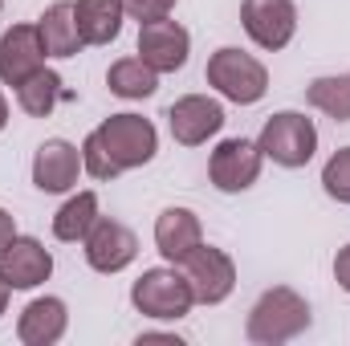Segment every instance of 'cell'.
<instances>
[{
	"label": "cell",
	"mask_w": 350,
	"mask_h": 346,
	"mask_svg": "<svg viewBox=\"0 0 350 346\" xmlns=\"http://www.w3.org/2000/svg\"><path fill=\"white\" fill-rule=\"evenodd\" d=\"M0 8H4V0H0Z\"/></svg>",
	"instance_id": "f1b7e54d"
},
{
	"label": "cell",
	"mask_w": 350,
	"mask_h": 346,
	"mask_svg": "<svg viewBox=\"0 0 350 346\" xmlns=\"http://www.w3.org/2000/svg\"><path fill=\"white\" fill-rule=\"evenodd\" d=\"M310 106L322 110L334 122H350V70L347 74H330V78H314L306 90Z\"/></svg>",
	"instance_id": "7402d4cb"
},
{
	"label": "cell",
	"mask_w": 350,
	"mask_h": 346,
	"mask_svg": "<svg viewBox=\"0 0 350 346\" xmlns=\"http://www.w3.org/2000/svg\"><path fill=\"white\" fill-rule=\"evenodd\" d=\"M53 273V253L37 237H12L8 249L0 253V277L8 289H37Z\"/></svg>",
	"instance_id": "4fadbf2b"
},
{
	"label": "cell",
	"mask_w": 350,
	"mask_h": 346,
	"mask_svg": "<svg viewBox=\"0 0 350 346\" xmlns=\"http://www.w3.org/2000/svg\"><path fill=\"white\" fill-rule=\"evenodd\" d=\"M167 127H172V139L179 147H200L212 135H220L224 106L216 98H208V94H183L167 110Z\"/></svg>",
	"instance_id": "30bf717a"
},
{
	"label": "cell",
	"mask_w": 350,
	"mask_h": 346,
	"mask_svg": "<svg viewBox=\"0 0 350 346\" xmlns=\"http://www.w3.org/2000/svg\"><path fill=\"white\" fill-rule=\"evenodd\" d=\"M8 127V102H4V94H0V131Z\"/></svg>",
	"instance_id": "83f0119b"
},
{
	"label": "cell",
	"mask_w": 350,
	"mask_h": 346,
	"mask_svg": "<svg viewBox=\"0 0 350 346\" xmlns=\"http://www.w3.org/2000/svg\"><path fill=\"white\" fill-rule=\"evenodd\" d=\"M200 241H204V228H200V216L191 208H163L159 212V220H155V249L163 253V261L179 265Z\"/></svg>",
	"instance_id": "2e32d148"
},
{
	"label": "cell",
	"mask_w": 350,
	"mask_h": 346,
	"mask_svg": "<svg viewBox=\"0 0 350 346\" xmlns=\"http://www.w3.org/2000/svg\"><path fill=\"white\" fill-rule=\"evenodd\" d=\"M45 45H41V33H37V25H12V29H4V37H0V82L4 86H21V82H29L37 70H45Z\"/></svg>",
	"instance_id": "7c38bea8"
},
{
	"label": "cell",
	"mask_w": 350,
	"mask_h": 346,
	"mask_svg": "<svg viewBox=\"0 0 350 346\" xmlns=\"http://www.w3.org/2000/svg\"><path fill=\"white\" fill-rule=\"evenodd\" d=\"M261 163H265V155L257 143H249V139H224L212 151V159H208V175H212L216 191L237 196V191H249L261 179Z\"/></svg>",
	"instance_id": "9c48e42d"
},
{
	"label": "cell",
	"mask_w": 350,
	"mask_h": 346,
	"mask_svg": "<svg viewBox=\"0 0 350 346\" xmlns=\"http://www.w3.org/2000/svg\"><path fill=\"white\" fill-rule=\"evenodd\" d=\"M310 330V302L289 289V285H273L257 297V306L249 310V343L257 346H281V343H293L297 334Z\"/></svg>",
	"instance_id": "7a4b0ae2"
},
{
	"label": "cell",
	"mask_w": 350,
	"mask_h": 346,
	"mask_svg": "<svg viewBox=\"0 0 350 346\" xmlns=\"http://www.w3.org/2000/svg\"><path fill=\"white\" fill-rule=\"evenodd\" d=\"M334 281L350 293V245L347 249H338V257H334Z\"/></svg>",
	"instance_id": "d4e9b609"
},
{
	"label": "cell",
	"mask_w": 350,
	"mask_h": 346,
	"mask_svg": "<svg viewBox=\"0 0 350 346\" xmlns=\"http://www.w3.org/2000/svg\"><path fill=\"white\" fill-rule=\"evenodd\" d=\"M70 98H74V94L66 90V82H62L57 70H37L29 82L16 86V106H21L25 114H33V118H49L53 106H57V102H70Z\"/></svg>",
	"instance_id": "d6986e66"
},
{
	"label": "cell",
	"mask_w": 350,
	"mask_h": 346,
	"mask_svg": "<svg viewBox=\"0 0 350 346\" xmlns=\"http://www.w3.org/2000/svg\"><path fill=\"white\" fill-rule=\"evenodd\" d=\"M257 147L277 168H306L318 151V127H314V118H306L297 110H281L261 127Z\"/></svg>",
	"instance_id": "5b68a950"
},
{
	"label": "cell",
	"mask_w": 350,
	"mask_h": 346,
	"mask_svg": "<svg viewBox=\"0 0 350 346\" xmlns=\"http://www.w3.org/2000/svg\"><path fill=\"white\" fill-rule=\"evenodd\" d=\"M94 220H98V196H94V191H78V196H70V200L57 208V216H53V237L66 241V245H78V241H86V232L94 228Z\"/></svg>",
	"instance_id": "44dd1931"
},
{
	"label": "cell",
	"mask_w": 350,
	"mask_h": 346,
	"mask_svg": "<svg viewBox=\"0 0 350 346\" xmlns=\"http://www.w3.org/2000/svg\"><path fill=\"white\" fill-rule=\"evenodd\" d=\"M37 33H41V45L49 57H78L82 53V33H78V16H74V4L70 0H57L41 12L37 21Z\"/></svg>",
	"instance_id": "e0dca14e"
},
{
	"label": "cell",
	"mask_w": 350,
	"mask_h": 346,
	"mask_svg": "<svg viewBox=\"0 0 350 346\" xmlns=\"http://www.w3.org/2000/svg\"><path fill=\"white\" fill-rule=\"evenodd\" d=\"M159 151V131L143 114H110L102 127H94L82 143V168L94 179H114L151 163Z\"/></svg>",
	"instance_id": "6da1fadb"
},
{
	"label": "cell",
	"mask_w": 350,
	"mask_h": 346,
	"mask_svg": "<svg viewBox=\"0 0 350 346\" xmlns=\"http://www.w3.org/2000/svg\"><path fill=\"white\" fill-rule=\"evenodd\" d=\"M122 8H126V16H135V21L143 25V21H159V16H172L175 0H122Z\"/></svg>",
	"instance_id": "cb8c5ba5"
},
{
	"label": "cell",
	"mask_w": 350,
	"mask_h": 346,
	"mask_svg": "<svg viewBox=\"0 0 350 346\" xmlns=\"http://www.w3.org/2000/svg\"><path fill=\"white\" fill-rule=\"evenodd\" d=\"M12 237H16V220H12V216L0 208V253L8 249V241H12Z\"/></svg>",
	"instance_id": "484cf974"
},
{
	"label": "cell",
	"mask_w": 350,
	"mask_h": 346,
	"mask_svg": "<svg viewBox=\"0 0 350 346\" xmlns=\"http://www.w3.org/2000/svg\"><path fill=\"white\" fill-rule=\"evenodd\" d=\"M8 293H12V289H8V281L0 277V318H4V310H8Z\"/></svg>",
	"instance_id": "4316f807"
},
{
	"label": "cell",
	"mask_w": 350,
	"mask_h": 346,
	"mask_svg": "<svg viewBox=\"0 0 350 346\" xmlns=\"http://www.w3.org/2000/svg\"><path fill=\"white\" fill-rule=\"evenodd\" d=\"M179 273L187 277L196 306H220L237 289V265H232V257L224 249L204 245V241L179 261Z\"/></svg>",
	"instance_id": "8992f818"
},
{
	"label": "cell",
	"mask_w": 350,
	"mask_h": 346,
	"mask_svg": "<svg viewBox=\"0 0 350 346\" xmlns=\"http://www.w3.org/2000/svg\"><path fill=\"white\" fill-rule=\"evenodd\" d=\"M106 86H110V94H118L126 102H139V98H151L159 90V74L143 57H122L106 70Z\"/></svg>",
	"instance_id": "ffe728a7"
},
{
	"label": "cell",
	"mask_w": 350,
	"mask_h": 346,
	"mask_svg": "<svg viewBox=\"0 0 350 346\" xmlns=\"http://www.w3.org/2000/svg\"><path fill=\"white\" fill-rule=\"evenodd\" d=\"M86 261L90 269L98 273H122L131 261L139 257V241L135 232L122 224V220H110V216H98L94 228L86 232Z\"/></svg>",
	"instance_id": "8fae6325"
},
{
	"label": "cell",
	"mask_w": 350,
	"mask_h": 346,
	"mask_svg": "<svg viewBox=\"0 0 350 346\" xmlns=\"http://www.w3.org/2000/svg\"><path fill=\"white\" fill-rule=\"evenodd\" d=\"M86 172L82 168V151L66 139H45L33 155V183L49 196H62L78 183V175Z\"/></svg>",
	"instance_id": "5bb4252c"
},
{
	"label": "cell",
	"mask_w": 350,
	"mask_h": 346,
	"mask_svg": "<svg viewBox=\"0 0 350 346\" xmlns=\"http://www.w3.org/2000/svg\"><path fill=\"white\" fill-rule=\"evenodd\" d=\"M74 16H78V33L86 45H110L122 33L126 8H122V0H78Z\"/></svg>",
	"instance_id": "ac0fdd59"
},
{
	"label": "cell",
	"mask_w": 350,
	"mask_h": 346,
	"mask_svg": "<svg viewBox=\"0 0 350 346\" xmlns=\"http://www.w3.org/2000/svg\"><path fill=\"white\" fill-rule=\"evenodd\" d=\"M322 187H326L330 200L350 204V147H338V151L326 159V168H322Z\"/></svg>",
	"instance_id": "603a6c76"
},
{
	"label": "cell",
	"mask_w": 350,
	"mask_h": 346,
	"mask_svg": "<svg viewBox=\"0 0 350 346\" xmlns=\"http://www.w3.org/2000/svg\"><path fill=\"white\" fill-rule=\"evenodd\" d=\"M204 78H208V86L216 90L220 98H228V102H237V106L261 102L265 90H269V70H265L253 53L232 49V45H224V49H216V53L208 57Z\"/></svg>",
	"instance_id": "3957f363"
},
{
	"label": "cell",
	"mask_w": 350,
	"mask_h": 346,
	"mask_svg": "<svg viewBox=\"0 0 350 346\" xmlns=\"http://www.w3.org/2000/svg\"><path fill=\"white\" fill-rule=\"evenodd\" d=\"M131 306H135L143 318L179 322V318L191 314L196 297H191V285H187V277L179 273V265H172V269H147V273L131 285Z\"/></svg>",
	"instance_id": "277c9868"
},
{
	"label": "cell",
	"mask_w": 350,
	"mask_h": 346,
	"mask_svg": "<svg viewBox=\"0 0 350 346\" xmlns=\"http://www.w3.org/2000/svg\"><path fill=\"white\" fill-rule=\"evenodd\" d=\"M241 25L253 37V45L277 53L297 33V8L293 0H241Z\"/></svg>",
	"instance_id": "52a82bcc"
},
{
	"label": "cell",
	"mask_w": 350,
	"mask_h": 346,
	"mask_svg": "<svg viewBox=\"0 0 350 346\" xmlns=\"http://www.w3.org/2000/svg\"><path fill=\"white\" fill-rule=\"evenodd\" d=\"M187 53H191V33L172 21V16H159V21H143L139 25V57L155 70V74H175L187 66Z\"/></svg>",
	"instance_id": "ba28073f"
},
{
	"label": "cell",
	"mask_w": 350,
	"mask_h": 346,
	"mask_svg": "<svg viewBox=\"0 0 350 346\" xmlns=\"http://www.w3.org/2000/svg\"><path fill=\"white\" fill-rule=\"evenodd\" d=\"M66 326H70V310L62 297H33L16 318V338L25 346H53L62 343Z\"/></svg>",
	"instance_id": "9a60e30c"
}]
</instances>
